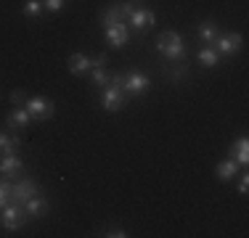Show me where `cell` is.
I'll return each instance as SVG.
<instances>
[{"instance_id":"obj_1","label":"cell","mask_w":249,"mask_h":238,"mask_svg":"<svg viewBox=\"0 0 249 238\" xmlns=\"http://www.w3.org/2000/svg\"><path fill=\"white\" fill-rule=\"evenodd\" d=\"M154 45H157V51L162 53L170 64H183L186 61V43H183V37L175 32V29L159 32V37H157Z\"/></svg>"},{"instance_id":"obj_2","label":"cell","mask_w":249,"mask_h":238,"mask_svg":"<svg viewBox=\"0 0 249 238\" xmlns=\"http://www.w3.org/2000/svg\"><path fill=\"white\" fill-rule=\"evenodd\" d=\"M135 8V0H124V3H111L101 11V24L104 27H111V24H124L127 16L133 14Z\"/></svg>"},{"instance_id":"obj_3","label":"cell","mask_w":249,"mask_h":238,"mask_svg":"<svg viewBox=\"0 0 249 238\" xmlns=\"http://www.w3.org/2000/svg\"><path fill=\"white\" fill-rule=\"evenodd\" d=\"M122 90L124 95H143L151 90V80L143 74V71H130V74H122Z\"/></svg>"},{"instance_id":"obj_4","label":"cell","mask_w":249,"mask_h":238,"mask_svg":"<svg viewBox=\"0 0 249 238\" xmlns=\"http://www.w3.org/2000/svg\"><path fill=\"white\" fill-rule=\"evenodd\" d=\"M24 109L29 111V117L32 119H51L53 114H56V106H53L51 98H43V95H32V98L24 101Z\"/></svg>"},{"instance_id":"obj_5","label":"cell","mask_w":249,"mask_h":238,"mask_svg":"<svg viewBox=\"0 0 249 238\" xmlns=\"http://www.w3.org/2000/svg\"><path fill=\"white\" fill-rule=\"evenodd\" d=\"M154 24H157V14H154L151 8H138V5H135L133 14L127 16V27H130V29H135L138 34L149 32Z\"/></svg>"},{"instance_id":"obj_6","label":"cell","mask_w":249,"mask_h":238,"mask_svg":"<svg viewBox=\"0 0 249 238\" xmlns=\"http://www.w3.org/2000/svg\"><path fill=\"white\" fill-rule=\"evenodd\" d=\"M241 45H244V37H241L239 32H220L215 37V43H212V48H215L220 56H233V53L241 51Z\"/></svg>"},{"instance_id":"obj_7","label":"cell","mask_w":249,"mask_h":238,"mask_svg":"<svg viewBox=\"0 0 249 238\" xmlns=\"http://www.w3.org/2000/svg\"><path fill=\"white\" fill-rule=\"evenodd\" d=\"M27 212H24V206H11V204H5L3 206V212H0V222H3V228L5 230H19V228H24L27 225Z\"/></svg>"},{"instance_id":"obj_8","label":"cell","mask_w":249,"mask_h":238,"mask_svg":"<svg viewBox=\"0 0 249 238\" xmlns=\"http://www.w3.org/2000/svg\"><path fill=\"white\" fill-rule=\"evenodd\" d=\"M101 106H104V111H109V114L120 111L122 106H124V90H122V85H106L104 90H101Z\"/></svg>"},{"instance_id":"obj_9","label":"cell","mask_w":249,"mask_h":238,"mask_svg":"<svg viewBox=\"0 0 249 238\" xmlns=\"http://www.w3.org/2000/svg\"><path fill=\"white\" fill-rule=\"evenodd\" d=\"M32 196H37V183L32 177H21L19 183H14V190H11V201L14 204L24 206V201H29Z\"/></svg>"},{"instance_id":"obj_10","label":"cell","mask_w":249,"mask_h":238,"mask_svg":"<svg viewBox=\"0 0 249 238\" xmlns=\"http://www.w3.org/2000/svg\"><path fill=\"white\" fill-rule=\"evenodd\" d=\"M106 34V43L111 48H122L130 43V32H127V24H111V27H104Z\"/></svg>"},{"instance_id":"obj_11","label":"cell","mask_w":249,"mask_h":238,"mask_svg":"<svg viewBox=\"0 0 249 238\" xmlns=\"http://www.w3.org/2000/svg\"><path fill=\"white\" fill-rule=\"evenodd\" d=\"M67 64H69V71H72V74H77V77L88 74V71L93 69V58H88L85 53H72Z\"/></svg>"},{"instance_id":"obj_12","label":"cell","mask_w":249,"mask_h":238,"mask_svg":"<svg viewBox=\"0 0 249 238\" xmlns=\"http://www.w3.org/2000/svg\"><path fill=\"white\" fill-rule=\"evenodd\" d=\"M228 156L236 159L241 167L249 164V140L247 138H236L233 143H231V148H228Z\"/></svg>"},{"instance_id":"obj_13","label":"cell","mask_w":249,"mask_h":238,"mask_svg":"<svg viewBox=\"0 0 249 238\" xmlns=\"http://www.w3.org/2000/svg\"><path fill=\"white\" fill-rule=\"evenodd\" d=\"M24 212H27L29 220H40V217L48 214V201L40 199V196H32L29 201H24Z\"/></svg>"},{"instance_id":"obj_14","label":"cell","mask_w":249,"mask_h":238,"mask_svg":"<svg viewBox=\"0 0 249 238\" xmlns=\"http://www.w3.org/2000/svg\"><path fill=\"white\" fill-rule=\"evenodd\" d=\"M239 167H241V164L236 162V159H231V156H228L225 162H220V164L215 167V175L220 177V180H233V177L239 175Z\"/></svg>"},{"instance_id":"obj_15","label":"cell","mask_w":249,"mask_h":238,"mask_svg":"<svg viewBox=\"0 0 249 238\" xmlns=\"http://www.w3.org/2000/svg\"><path fill=\"white\" fill-rule=\"evenodd\" d=\"M21 170H24V162H21L19 156H14V153H5V159L0 162V172H3V175H8V177L19 175Z\"/></svg>"},{"instance_id":"obj_16","label":"cell","mask_w":249,"mask_h":238,"mask_svg":"<svg viewBox=\"0 0 249 238\" xmlns=\"http://www.w3.org/2000/svg\"><path fill=\"white\" fill-rule=\"evenodd\" d=\"M29 122H32V117H29V111L24 106H19V109H14L8 114V124L14 130H24V127H29Z\"/></svg>"},{"instance_id":"obj_17","label":"cell","mask_w":249,"mask_h":238,"mask_svg":"<svg viewBox=\"0 0 249 238\" xmlns=\"http://www.w3.org/2000/svg\"><path fill=\"white\" fill-rule=\"evenodd\" d=\"M217 34H220V29H217V24L212 21V19H207V21H201V24H199V37L204 40V43H210V45H212Z\"/></svg>"},{"instance_id":"obj_18","label":"cell","mask_w":249,"mask_h":238,"mask_svg":"<svg viewBox=\"0 0 249 238\" xmlns=\"http://www.w3.org/2000/svg\"><path fill=\"white\" fill-rule=\"evenodd\" d=\"M90 80H93V85H96V87L104 90L106 85H111V71H106V67H93L90 69Z\"/></svg>"},{"instance_id":"obj_19","label":"cell","mask_w":249,"mask_h":238,"mask_svg":"<svg viewBox=\"0 0 249 238\" xmlns=\"http://www.w3.org/2000/svg\"><path fill=\"white\" fill-rule=\"evenodd\" d=\"M19 146H21V138H19V135L0 133V151H3V153H14Z\"/></svg>"},{"instance_id":"obj_20","label":"cell","mask_w":249,"mask_h":238,"mask_svg":"<svg viewBox=\"0 0 249 238\" xmlns=\"http://www.w3.org/2000/svg\"><path fill=\"white\" fill-rule=\"evenodd\" d=\"M199 61L204 64V67L215 69L217 64H220V53H217L212 45H210V48H201V51H199Z\"/></svg>"},{"instance_id":"obj_21","label":"cell","mask_w":249,"mask_h":238,"mask_svg":"<svg viewBox=\"0 0 249 238\" xmlns=\"http://www.w3.org/2000/svg\"><path fill=\"white\" fill-rule=\"evenodd\" d=\"M24 14L29 19H37L40 14H43V0H27L24 3Z\"/></svg>"},{"instance_id":"obj_22","label":"cell","mask_w":249,"mask_h":238,"mask_svg":"<svg viewBox=\"0 0 249 238\" xmlns=\"http://www.w3.org/2000/svg\"><path fill=\"white\" fill-rule=\"evenodd\" d=\"M11 190H14V183L0 180V209H3L5 204H11Z\"/></svg>"},{"instance_id":"obj_23","label":"cell","mask_w":249,"mask_h":238,"mask_svg":"<svg viewBox=\"0 0 249 238\" xmlns=\"http://www.w3.org/2000/svg\"><path fill=\"white\" fill-rule=\"evenodd\" d=\"M64 5H67V0H43V8L51 11V14H58V11H64Z\"/></svg>"},{"instance_id":"obj_24","label":"cell","mask_w":249,"mask_h":238,"mask_svg":"<svg viewBox=\"0 0 249 238\" xmlns=\"http://www.w3.org/2000/svg\"><path fill=\"white\" fill-rule=\"evenodd\" d=\"M101 236H106V238H127L130 233H127L124 228H106Z\"/></svg>"},{"instance_id":"obj_25","label":"cell","mask_w":249,"mask_h":238,"mask_svg":"<svg viewBox=\"0 0 249 238\" xmlns=\"http://www.w3.org/2000/svg\"><path fill=\"white\" fill-rule=\"evenodd\" d=\"M27 98H29V95H24L21 90H14V93H11V101H14V103H21V106H24Z\"/></svg>"},{"instance_id":"obj_26","label":"cell","mask_w":249,"mask_h":238,"mask_svg":"<svg viewBox=\"0 0 249 238\" xmlns=\"http://www.w3.org/2000/svg\"><path fill=\"white\" fill-rule=\"evenodd\" d=\"M247 190H249V177L244 175V177L239 180V193H241V196H247Z\"/></svg>"},{"instance_id":"obj_27","label":"cell","mask_w":249,"mask_h":238,"mask_svg":"<svg viewBox=\"0 0 249 238\" xmlns=\"http://www.w3.org/2000/svg\"><path fill=\"white\" fill-rule=\"evenodd\" d=\"M183 77H186V69H183V67H178V69H173V80H175V82H180Z\"/></svg>"},{"instance_id":"obj_28","label":"cell","mask_w":249,"mask_h":238,"mask_svg":"<svg viewBox=\"0 0 249 238\" xmlns=\"http://www.w3.org/2000/svg\"><path fill=\"white\" fill-rule=\"evenodd\" d=\"M106 64H109V58H106L104 53H101V56H96V58H93V67H106Z\"/></svg>"}]
</instances>
